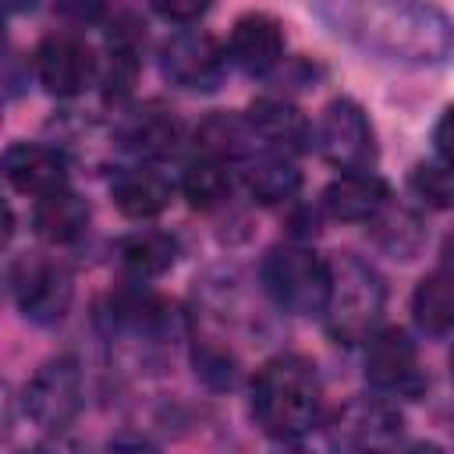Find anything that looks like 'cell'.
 Returning a JSON list of instances; mask_svg holds the SVG:
<instances>
[{
	"label": "cell",
	"instance_id": "1",
	"mask_svg": "<svg viewBox=\"0 0 454 454\" xmlns=\"http://www.w3.org/2000/svg\"><path fill=\"white\" fill-rule=\"evenodd\" d=\"M337 32L401 64H443L454 53V21L422 0H369L323 7Z\"/></svg>",
	"mask_w": 454,
	"mask_h": 454
},
{
	"label": "cell",
	"instance_id": "2",
	"mask_svg": "<svg viewBox=\"0 0 454 454\" xmlns=\"http://www.w3.org/2000/svg\"><path fill=\"white\" fill-rule=\"evenodd\" d=\"M323 387L305 355H273L252 380V419L273 440H298L319 419Z\"/></svg>",
	"mask_w": 454,
	"mask_h": 454
},
{
	"label": "cell",
	"instance_id": "3",
	"mask_svg": "<svg viewBox=\"0 0 454 454\" xmlns=\"http://www.w3.org/2000/svg\"><path fill=\"white\" fill-rule=\"evenodd\" d=\"M387 305V284L372 262L340 252L330 259V298L323 309L326 333L337 344H362L376 333Z\"/></svg>",
	"mask_w": 454,
	"mask_h": 454
},
{
	"label": "cell",
	"instance_id": "4",
	"mask_svg": "<svg viewBox=\"0 0 454 454\" xmlns=\"http://www.w3.org/2000/svg\"><path fill=\"white\" fill-rule=\"evenodd\" d=\"M262 287L291 316H319L330 298V259L305 245H277L262 259Z\"/></svg>",
	"mask_w": 454,
	"mask_h": 454
},
{
	"label": "cell",
	"instance_id": "5",
	"mask_svg": "<svg viewBox=\"0 0 454 454\" xmlns=\"http://www.w3.org/2000/svg\"><path fill=\"white\" fill-rule=\"evenodd\" d=\"M404 415L390 397H351L326 422L330 454H397Z\"/></svg>",
	"mask_w": 454,
	"mask_h": 454
},
{
	"label": "cell",
	"instance_id": "6",
	"mask_svg": "<svg viewBox=\"0 0 454 454\" xmlns=\"http://www.w3.org/2000/svg\"><path fill=\"white\" fill-rule=\"evenodd\" d=\"M316 149L340 174H372V167L380 160L372 121L348 96L330 99L323 106V114L316 121Z\"/></svg>",
	"mask_w": 454,
	"mask_h": 454
},
{
	"label": "cell",
	"instance_id": "7",
	"mask_svg": "<svg viewBox=\"0 0 454 454\" xmlns=\"http://www.w3.org/2000/svg\"><path fill=\"white\" fill-rule=\"evenodd\" d=\"M11 294L18 312L35 323V326H57L74 298V284L64 262L43 255V252H25L11 262Z\"/></svg>",
	"mask_w": 454,
	"mask_h": 454
},
{
	"label": "cell",
	"instance_id": "8",
	"mask_svg": "<svg viewBox=\"0 0 454 454\" xmlns=\"http://www.w3.org/2000/svg\"><path fill=\"white\" fill-rule=\"evenodd\" d=\"M85 397H82V369L74 355H57L50 362H43L32 380L25 383L21 394V408L25 415L43 429V433H64L78 411H82Z\"/></svg>",
	"mask_w": 454,
	"mask_h": 454
},
{
	"label": "cell",
	"instance_id": "9",
	"mask_svg": "<svg viewBox=\"0 0 454 454\" xmlns=\"http://www.w3.org/2000/svg\"><path fill=\"white\" fill-rule=\"evenodd\" d=\"M160 67L163 78L188 92H213L227 67V46L206 28H177L160 46Z\"/></svg>",
	"mask_w": 454,
	"mask_h": 454
},
{
	"label": "cell",
	"instance_id": "10",
	"mask_svg": "<svg viewBox=\"0 0 454 454\" xmlns=\"http://www.w3.org/2000/svg\"><path fill=\"white\" fill-rule=\"evenodd\" d=\"M365 380L390 397H419L426 390V372L419 365L415 340L397 330L383 326L365 340Z\"/></svg>",
	"mask_w": 454,
	"mask_h": 454
},
{
	"label": "cell",
	"instance_id": "11",
	"mask_svg": "<svg viewBox=\"0 0 454 454\" xmlns=\"http://www.w3.org/2000/svg\"><path fill=\"white\" fill-rule=\"evenodd\" d=\"M32 67H35L39 85L50 96L71 99L96 82L99 57H92L85 39H78L71 32H50L46 39H39V46L32 53Z\"/></svg>",
	"mask_w": 454,
	"mask_h": 454
},
{
	"label": "cell",
	"instance_id": "12",
	"mask_svg": "<svg viewBox=\"0 0 454 454\" xmlns=\"http://www.w3.org/2000/svg\"><path fill=\"white\" fill-rule=\"evenodd\" d=\"M248 121L252 131L259 138L262 153H277V156H298L316 142V128L309 124V117L284 96H259L248 106Z\"/></svg>",
	"mask_w": 454,
	"mask_h": 454
},
{
	"label": "cell",
	"instance_id": "13",
	"mask_svg": "<svg viewBox=\"0 0 454 454\" xmlns=\"http://www.w3.org/2000/svg\"><path fill=\"white\" fill-rule=\"evenodd\" d=\"M4 177L14 192L32 195L35 202L57 192H67V160L60 149L43 142H14L4 153Z\"/></svg>",
	"mask_w": 454,
	"mask_h": 454
},
{
	"label": "cell",
	"instance_id": "14",
	"mask_svg": "<svg viewBox=\"0 0 454 454\" xmlns=\"http://www.w3.org/2000/svg\"><path fill=\"white\" fill-rule=\"evenodd\" d=\"M280 57H284V28L273 14L248 11L234 21L231 43H227V60L231 64H238L252 78H262L280 64Z\"/></svg>",
	"mask_w": 454,
	"mask_h": 454
},
{
	"label": "cell",
	"instance_id": "15",
	"mask_svg": "<svg viewBox=\"0 0 454 454\" xmlns=\"http://www.w3.org/2000/svg\"><path fill=\"white\" fill-rule=\"evenodd\" d=\"M117 138L142 163H156V160H167V156L177 153V145L184 138V128L170 110H163L156 103H145L142 110H131L121 121Z\"/></svg>",
	"mask_w": 454,
	"mask_h": 454
},
{
	"label": "cell",
	"instance_id": "16",
	"mask_svg": "<svg viewBox=\"0 0 454 454\" xmlns=\"http://www.w3.org/2000/svg\"><path fill=\"white\" fill-rule=\"evenodd\" d=\"M195 149L199 156H209L220 163H248L252 156L262 153L248 114H234V110H216L202 117V124L195 128Z\"/></svg>",
	"mask_w": 454,
	"mask_h": 454
},
{
	"label": "cell",
	"instance_id": "17",
	"mask_svg": "<svg viewBox=\"0 0 454 454\" xmlns=\"http://www.w3.org/2000/svg\"><path fill=\"white\" fill-rule=\"evenodd\" d=\"M390 202V188L376 174H340L323 188V213L340 223H369Z\"/></svg>",
	"mask_w": 454,
	"mask_h": 454
},
{
	"label": "cell",
	"instance_id": "18",
	"mask_svg": "<svg viewBox=\"0 0 454 454\" xmlns=\"http://www.w3.org/2000/svg\"><path fill=\"white\" fill-rule=\"evenodd\" d=\"M110 195H114V206L128 220H153L170 206L174 188L160 170H153L149 163H138V167H124L114 174Z\"/></svg>",
	"mask_w": 454,
	"mask_h": 454
},
{
	"label": "cell",
	"instance_id": "19",
	"mask_svg": "<svg viewBox=\"0 0 454 454\" xmlns=\"http://www.w3.org/2000/svg\"><path fill=\"white\" fill-rule=\"evenodd\" d=\"M135 287H124L110 298V323L124 333H135V337H160L170 330L174 323V309L156 298L153 291L138 287V280H131Z\"/></svg>",
	"mask_w": 454,
	"mask_h": 454
},
{
	"label": "cell",
	"instance_id": "20",
	"mask_svg": "<svg viewBox=\"0 0 454 454\" xmlns=\"http://www.w3.org/2000/svg\"><path fill=\"white\" fill-rule=\"evenodd\" d=\"M241 184L245 192L259 202V206H280L291 202L301 188V170L291 156H277V153H259L245 163L241 170Z\"/></svg>",
	"mask_w": 454,
	"mask_h": 454
},
{
	"label": "cell",
	"instance_id": "21",
	"mask_svg": "<svg viewBox=\"0 0 454 454\" xmlns=\"http://www.w3.org/2000/svg\"><path fill=\"white\" fill-rule=\"evenodd\" d=\"M89 216H92L89 202L67 188V192H57L35 202L32 227L46 245H74L89 231Z\"/></svg>",
	"mask_w": 454,
	"mask_h": 454
},
{
	"label": "cell",
	"instance_id": "22",
	"mask_svg": "<svg viewBox=\"0 0 454 454\" xmlns=\"http://www.w3.org/2000/svg\"><path fill=\"white\" fill-rule=\"evenodd\" d=\"M369 238L394 259H415L426 245V223L411 206H397L387 202L369 223H365Z\"/></svg>",
	"mask_w": 454,
	"mask_h": 454
},
{
	"label": "cell",
	"instance_id": "23",
	"mask_svg": "<svg viewBox=\"0 0 454 454\" xmlns=\"http://www.w3.org/2000/svg\"><path fill=\"white\" fill-rule=\"evenodd\" d=\"M117 259L131 280L145 284L163 277L177 262V241L163 231H135L117 241Z\"/></svg>",
	"mask_w": 454,
	"mask_h": 454
},
{
	"label": "cell",
	"instance_id": "24",
	"mask_svg": "<svg viewBox=\"0 0 454 454\" xmlns=\"http://www.w3.org/2000/svg\"><path fill=\"white\" fill-rule=\"evenodd\" d=\"M411 319L429 337H447L454 330V277L447 270L429 273L411 291Z\"/></svg>",
	"mask_w": 454,
	"mask_h": 454
},
{
	"label": "cell",
	"instance_id": "25",
	"mask_svg": "<svg viewBox=\"0 0 454 454\" xmlns=\"http://www.w3.org/2000/svg\"><path fill=\"white\" fill-rule=\"evenodd\" d=\"M181 195H184L195 209H216V206H223L227 195H231L227 163L209 160V156H195V160L181 170Z\"/></svg>",
	"mask_w": 454,
	"mask_h": 454
},
{
	"label": "cell",
	"instance_id": "26",
	"mask_svg": "<svg viewBox=\"0 0 454 454\" xmlns=\"http://www.w3.org/2000/svg\"><path fill=\"white\" fill-rule=\"evenodd\" d=\"M408 184L426 206H436V209L454 206V163H443V160L415 163L408 174Z\"/></svg>",
	"mask_w": 454,
	"mask_h": 454
},
{
	"label": "cell",
	"instance_id": "27",
	"mask_svg": "<svg viewBox=\"0 0 454 454\" xmlns=\"http://www.w3.org/2000/svg\"><path fill=\"white\" fill-rule=\"evenodd\" d=\"M192 362H195V372L213 390H231L238 383V358L223 344H216V340H195Z\"/></svg>",
	"mask_w": 454,
	"mask_h": 454
},
{
	"label": "cell",
	"instance_id": "28",
	"mask_svg": "<svg viewBox=\"0 0 454 454\" xmlns=\"http://www.w3.org/2000/svg\"><path fill=\"white\" fill-rule=\"evenodd\" d=\"M153 11L160 14V18H167V21H177L181 28H188V25H195L209 7L206 4H199V0H170V4H153Z\"/></svg>",
	"mask_w": 454,
	"mask_h": 454
},
{
	"label": "cell",
	"instance_id": "29",
	"mask_svg": "<svg viewBox=\"0 0 454 454\" xmlns=\"http://www.w3.org/2000/svg\"><path fill=\"white\" fill-rule=\"evenodd\" d=\"M433 145L443 163H454V106H447L440 121L433 124Z\"/></svg>",
	"mask_w": 454,
	"mask_h": 454
},
{
	"label": "cell",
	"instance_id": "30",
	"mask_svg": "<svg viewBox=\"0 0 454 454\" xmlns=\"http://www.w3.org/2000/svg\"><path fill=\"white\" fill-rule=\"evenodd\" d=\"M106 454H160V450L142 436H117L106 443Z\"/></svg>",
	"mask_w": 454,
	"mask_h": 454
},
{
	"label": "cell",
	"instance_id": "31",
	"mask_svg": "<svg viewBox=\"0 0 454 454\" xmlns=\"http://www.w3.org/2000/svg\"><path fill=\"white\" fill-rule=\"evenodd\" d=\"M404 454H447L440 443H433V440H419V443H411Z\"/></svg>",
	"mask_w": 454,
	"mask_h": 454
},
{
	"label": "cell",
	"instance_id": "32",
	"mask_svg": "<svg viewBox=\"0 0 454 454\" xmlns=\"http://www.w3.org/2000/svg\"><path fill=\"white\" fill-rule=\"evenodd\" d=\"M443 266L454 277V238H447V245H443Z\"/></svg>",
	"mask_w": 454,
	"mask_h": 454
},
{
	"label": "cell",
	"instance_id": "33",
	"mask_svg": "<svg viewBox=\"0 0 454 454\" xmlns=\"http://www.w3.org/2000/svg\"><path fill=\"white\" fill-rule=\"evenodd\" d=\"M280 454H316V450H309V447H284Z\"/></svg>",
	"mask_w": 454,
	"mask_h": 454
},
{
	"label": "cell",
	"instance_id": "34",
	"mask_svg": "<svg viewBox=\"0 0 454 454\" xmlns=\"http://www.w3.org/2000/svg\"><path fill=\"white\" fill-rule=\"evenodd\" d=\"M450 380H454V351H450Z\"/></svg>",
	"mask_w": 454,
	"mask_h": 454
},
{
	"label": "cell",
	"instance_id": "35",
	"mask_svg": "<svg viewBox=\"0 0 454 454\" xmlns=\"http://www.w3.org/2000/svg\"><path fill=\"white\" fill-rule=\"evenodd\" d=\"M21 454H43V450H21Z\"/></svg>",
	"mask_w": 454,
	"mask_h": 454
}]
</instances>
